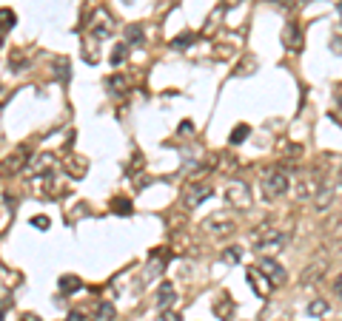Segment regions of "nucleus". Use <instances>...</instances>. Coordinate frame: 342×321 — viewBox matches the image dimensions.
<instances>
[{
    "label": "nucleus",
    "mask_w": 342,
    "mask_h": 321,
    "mask_svg": "<svg viewBox=\"0 0 342 321\" xmlns=\"http://www.w3.org/2000/svg\"><path fill=\"white\" fill-rule=\"evenodd\" d=\"M260 188H262V196L268 202L279 199V196H285V193L291 191V176H288V168L285 165H271V168H265L260 176Z\"/></svg>",
    "instance_id": "1"
},
{
    "label": "nucleus",
    "mask_w": 342,
    "mask_h": 321,
    "mask_svg": "<svg viewBox=\"0 0 342 321\" xmlns=\"http://www.w3.org/2000/svg\"><path fill=\"white\" fill-rule=\"evenodd\" d=\"M285 244H288V230H279V228H260L254 236V253L260 259L265 256L274 259V253H279Z\"/></svg>",
    "instance_id": "2"
},
{
    "label": "nucleus",
    "mask_w": 342,
    "mask_h": 321,
    "mask_svg": "<svg viewBox=\"0 0 342 321\" xmlns=\"http://www.w3.org/2000/svg\"><path fill=\"white\" fill-rule=\"evenodd\" d=\"M88 31H91V40H97V43L109 40V37L114 34V17H111V12H106V9H97L95 15H91Z\"/></svg>",
    "instance_id": "3"
},
{
    "label": "nucleus",
    "mask_w": 342,
    "mask_h": 321,
    "mask_svg": "<svg viewBox=\"0 0 342 321\" xmlns=\"http://www.w3.org/2000/svg\"><path fill=\"white\" fill-rule=\"evenodd\" d=\"M226 199L231 202L237 210H248V207H251V191H248L245 182H231V185L226 188Z\"/></svg>",
    "instance_id": "4"
},
{
    "label": "nucleus",
    "mask_w": 342,
    "mask_h": 321,
    "mask_svg": "<svg viewBox=\"0 0 342 321\" xmlns=\"http://www.w3.org/2000/svg\"><path fill=\"white\" fill-rule=\"evenodd\" d=\"M283 46L291 51V54H299V51H302L305 37H302V29H299L297 23H285V29H283Z\"/></svg>",
    "instance_id": "5"
},
{
    "label": "nucleus",
    "mask_w": 342,
    "mask_h": 321,
    "mask_svg": "<svg viewBox=\"0 0 342 321\" xmlns=\"http://www.w3.org/2000/svg\"><path fill=\"white\" fill-rule=\"evenodd\" d=\"M211 193H214V191H211L208 185H205V182H191V185L185 188V196H182V202H185L189 207H197L200 202L208 199Z\"/></svg>",
    "instance_id": "6"
},
{
    "label": "nucleus",
    "mask_w": 342,
    "mask_h": 321,
    "mask_svg": "<svg viewBox=\"0 0 342 321\" xmlns=\"http://www.w3.org/2000/svg\"><path fill=\"white\" fill-rule=\"evenodd\" d=\"M297 196H299V202H305V199H314V196H317V193H320V176H317V171H311L308 173V176H302L297 182Z\"/></svg>",
    "instance_id": "7"
},
{
    "label": "nucleus",
    "mask_w": 342,
    "mask_h": 321,
    "mask_svg": "<svg viewBox=\"0 0 342 321\" xmlns=\"http://www.w3.org/2000/svg\"><path fill=\"white\" fill-rule=\"evenodd\" d=\"M248 284L254 287V293L260 296V299H265V296L274 290V281H271V278L265 276L262 270H257V267H251V270H248Z\"/></svg>",
    "instance_id": "8"
},
{
    "label": "nucleus",
    "mask_w": 342,
    "mask_h": 321,
    "mask_svg": "<svg viewBox=\"0 0 342 321\" xmlns=\"http://www.w3.org/2000/svg\"><path fill=\"white\" fill-rule=\"evenodd\" d=\"M257 270H262L265 276L274 281V284H283L285 281V267L277 262V259H271V256H265V259H260V264H257Z\"/></svg>",
    "instance_id": "9"
},
{
    "label": "nucleus",
    "mask_w": 342,
    "mask_h": 321,
    "mask_svg": "<svg viewBox=\"0 0 342 321\" xmlns=\"http://www.w3.org/2000/svg\"><path fill=\"white\" fill-rule=\"evenodd\" d=\"M205 230L214 236V239H228V236H234V230H237V225H234L231 219H208L205 222Z\"/></svg>",
    "instance_id": "10"
},
{
    "label": "nucleus",
    "mask_w": 342,
    "mask_h": 321,
    "mask_svg": "<svg viewBox=\"0 0 342 321\" xmlns=\"http://www.w3.org/2000/svg\"><path fill=\"white\" fill-rule=\"evenodd\" d=\"M26 159H29V151H26V148H17L15 154H12L6 162H3V173H20L23 168L29 165Z\"/></svg>",
    "instance_id": "11"
},
{
    "label": "nucleus",
    "mask_w": 342,
    "mask_h": 321,
    "mask_svg": "<svg viewBox=\"0 0 342 321\" xmlns=\"http://www.w3.org/2000/svg\"><path fill=\"white\" fill-rule=\"evenodd\" d=\"M32 171H35V176H51V171H54V154H40V157L32 159Z\"/></svg>",
    "instance_id": "12"
},
{
    "label": "nucleus",
    "mask_w": 342,
    "mask_h": 321,
    "mask_svg": "<svg viewBox=\"0 0 342 321\" xmlns=\"http://www.w3.org/2000/svg\"><path fill=\"white\" fill-rule=\"evenodd\" d=\"M214 315H217L220 321H231L234 315V299L228 296V293H220L217 301H214Z\"/></svg>",
    "instance_id": "13"
},
{
    "label": "nucleus",
    "mask_w": 342,
    "mask_h": 321,
    "mask_svg": "<svg viewBox=\"0 0 342 321\" xmlns=\"http://www.w3.org/2000/svg\"><path fill=\"white\" fill-rule=\"evenodd\" d=\"M311 202H314V210H317V213H325L328 207L334 205V188H331V185H322L320 193H317Z\"/></svg>",
    "instance_id": "14"
},
{
    "label": "nucleus",
    "mask_w": 342,
    "mask_h": 321,
    "mask_svg": "<svg viewBox=\"0 0 342 321\" xmlns=\"http://www.w3.org/2000/svg\"><path fill=\"white\" fill-rule=\"evenodd\" d=\"M177 301V290H174V284L171 281H163L160 284V290H157V307L160 310H168V307Z\"/></svg>",
    "instance_id": "15"
},
{
    "label": "nucleus",
    "mask_w": 342,
    "mask_h": 321,
    "mask_svg": "<svg viewBox=\"0 0 342 321\" xmlns=\"http://www.w3.org/2000/svg\"><path fill=\"white\" fill-rule=\"evenodd\" d=\"M143 37H146L143 26H140V23H131V26H126L123 43H126V46H137V43H143Z\"/></svg>",
    "instance_id": "16"
},
{
    "label": "nucleus",
    "mask_w": 342,
    "mask_h": 321,
    "mask_svg": "<svg viewBox=\"0 0 342 321\" xmlns=\"http://www.w3.org/2000/svg\"><path fill=\"white\" fill-rule=\"evenodd\" d=\"M15 23H17V15L12 9H0V34L6 37V31L15 29Z\"/></svg>",
    "instance_id": "17"
},
{
    "label": "nucleus",
    "mask_w": 342,
    "mask_h": 321,
    "mask_svg": "<svg viewBox=\"0 0 342 321\" xmlns=\"http://www.w3.org/2000/svg\"><path fill=\"white\" fill-rule=\"evenodd\" d=\"M106 86H109V91L114 94V97H120V94H126L129 83H126V77H123V74H111V77L106 80Z\"/></svg>",
    "instance_id": "18"
},
{
    "label": "nucleus",
    "mask_w": 342,
    "mask_h": 321,
    "mask_svg": "<svg viewBox=\"0 0 342 321\" xmlns=\"http://www.w3.org/2000/svg\"><path fill=\"white\" fill-rule=\"evenodd\" d=\"M322 273H325V264H314V267H308L305 273H302V284H317V281H322Z\"/></svg>",
    "instance_id": "19"
},
{
    "label": "nucleus",
    "mask_w": 342,
    "mask_h": 321,
    "mask_svg": "<svg viewBox=\"0 0 342 321\" xmlns=\"http://www.w3.org/2000/svg\"><path fill=\"white\" fill-rule=\"evenodd\" d=\"M57 287H60V293H63V296H69V293H74V290H80V276H60Z\"/></svg>",
    "instance_id": "20"
},
{
    "label": "nucleus",
    "mask_w": 342,
    "mask_h": 321,
    "mask_svg": "<svg viewBox=\"0 0 342 321\" xmlns=\"http://www.w3.org/2000/svg\"><path fill=\"white\" fill-rule=\"evenodd\" d=\"M328 310H331V304H328L325 299H314V301H308V315H311V318H322Z\"/></svg>",
    "instance_id": "21"
},
{
    "label": "nucleus",
    "mask_w": 342,
    "mask_h": 321,
    "mask_svg": "<svg viewBox=\"0 0 342 321\" xmlns=\"http://www.w3.org/2000/svg\"><path fill=\"white\" fill-rule=\"evenodd\" d=\"M95 321H114V304L111 301H100L95 310Z\"/></svg>",
    "instance_id": "22"
},
{
    "label": "nucleus",
    "mask_w": 342,
    "mask_h": 321,
    "mask_svg": "<svg viewBox=\"0 0 342 321\" xmlns=\"http://www.w3.org/2000/svg\"><path fill=\"white\" fill-rule=\"evenodd\" d=\"M66 171L72 173V176H83V173L88 171V165H86V159H77V157H72L69 162H66Z\"/></svg>",
    "instance_id": "23"
},
{
    "label": "nucleus",
    "mask_w": 342,
    "mask_h": 321,
    "mask_svg": "<svg viewBox=\"0 0 342 321\" xmlns=\"http://www.w3.org/2000/svg\"><path fill=\"white\" fill-rule=\"evenodd\" d=\"M111 210H114L117 216H131V199L114 196V199H111Z\"/></svg>",
    "instance_id": "24"
},
{
    "label": "nucleus",
    "mask_w": 342,
    "mask_h": 321,
    "mask_svg": "<svg viewBox=\"0 0 342 321\" xmlns=\"http://www.w3.org/2000/svg\"><path fill=\"white\" fill-rule=\"evenodd\" d=\"M248 134H251V125H245V122H240L237 128L231 131V145H242L248 139Z\"/></svg>",
    "instance_id": "25"
},
{
    "label": "nucleus",
    "mask_w": 342,
    "mask_h": 321,
    "mask_svg": "<svg viewBox=\"0 0 342 321\" xmlns=\"http://www.w3.org/2000/svg\"><path fill=\"white\" fill-rule=\"evenodd\" d=\"M126 57H129V46H126V43H117L109 60H111V65H123V60H126Z\"/></svg>",
    "instance_id": "26"
},
{
    "label": "nucleus",
    "mask_w": 342,
    "mask_h": 321,
    "mask_svg": "<svg viewBox=\"0 0 342 321\" xmlns=\"http://www.w3.org/2000/svg\"><path fill=\"white\" fill-rule=\"evenodd\" d=\"M191 40H194V34H191V31H182L180 37H174V40H171V49L182 51L185 46H191Z\"/></svg>",
    "instance_id": "27"
},
{
    "label": "nucleus",
    "mask_w": 342,
    "mask_h": 321,
    "mask_svg": "<svg viewBox=\"0 0 342 321\" xmlns=\"http://www.w3.org/2000/svg\"><path fill=\"white\" fill-rule=\"evenodd\" d=\"M240 259H242V250H240V247H228V250H223V262L237 264Z\"/></svg>",
    "instance_id": "28"
},
{
    "label": "nucleus",
    "mask_w": 342,
    "mask_h": 321,
    "mask_svg": "<svg viewBox=\"0 0 342 321\" xmlns=\"http://www.w3.org/2000/svg\"><path fill=\"white\" fill-rule=\"evenodd\" d=\"M54 68H60V80H63V83H69V77H72V72H69V60L57 57V60H54Z\"/></svg>",
    "instance_id": "29"
},
{
    "label": "nucleus",
    "mask_w": 342,
    "mask_h": 321,
    "mask_svg": "<svg viewBox=\"0 0 342 321\" xmlns=\"http://www.w3.org/2000/svg\"><path fill=\"white\" fill-rule=\"evenodd\" d=\"M49 216H32V228H37V230H49Z\"/></svg>",
    "instance_id": "30"
},
{
    "label": "nucleus",
    "mask_w": 342,
    "mask_h": 321,
    "mask_svg": "<svg viewBox=\"0 0 342 321\" xmlns=\"http://www.w3.org/2000/svg\"><path fill=\"white\" fill-rule=\"evenodd\" d=\"M331 290H334V296H336V299L342 301V273H339V276L334 278V281H331Z\"/></svg>",
    "instance_id": "31"
},
{
    "label": "nucleus",
    "mask_w": 342,
    "mask_h": 321,
    "mask_svg": "<svg viewBox=\"0 0 342 321\" xmlns=\"http://www.w3.org/2000/svg\"><path fill=\"white\" fill-rule=\"evenodd\" d=\"M66 321H86V315L80 313V310H72V313H69V318Z\"/></svg>",
    "instance_id": "32"
},
{
    "label": "nucleus",
    "mask_w": 342,
    "mask_h": 321,
    "mask_svg": "<svg viewBox=\"0 0 342 321\" xmlns=\"http://www.w3.org/2000/svg\"><path fill=\"white\" fill-rule=\"evenodd\" d=\"M163 321H182L177 313H168V310H163Z\"/></svg>",
    "instance_id": "33"
},
{
    "label": "nucleus",
    "mask_w": 342,
    "mask_h": 321,
    "mask_svg": "<svg viewBox=\"0 0 342 321\" xmlns=\"http://www.w3.org/2000/svg\"><path fill=\"white\" fill-rule=\"evenodd\" d=\"M20 321H43V318H40L37 313H23V315H20Z\"/></svg>",
    "instance_id": "34"
},
{
    "label": "nucleus",
    "mask_w": 342,
    "mask_h": 321,
    "mask_svg": "<svg viewBox=\"0 0 342 321\" xmlns=\"http://www.w3.org/2000/svg\"><path fill=\"white\" fill-rule=\"evenodd\" d=\"M6 100H9V94H6V88L0 86V105H3V102H6Z\"/></svg>",
    "instance_id": "35"
},
{
    "label": "nucleus",
    "mask_w": 342,
    "mask_h": 321,
    "mask_svg": "<svg viewBox=\"0 0 342 321\" xmlns=\"http://www.w3.org/2000/svg\"><path fill=\"white\" fill-rule=\"evenodd\" d=\"M6 307H9V301H0V321H3V313H6Z\"/></svg>",
    "instance_id": "36"
},
{
    "label": "nucleus",
    "mask_w": 342,
    "mask_h": 321,
    "mask_svg": "<svg viewBox=\"0 0 342 321\" xmlns=\"http://www.w3.org/2000/svg\"><path fill=\"white\" fill-rule=\"evenodd\" d=\"M336 9H339V12H342V0H339V3H336Z\"/></svg>",
    "instance_id": "37"
},
{
    "label": "nucleus",
    "mask_w": 342,
    "mask_h": 321,
    "mask_svg": "<svg viewBox=\"0 0 342 321\" xmlns=\"http://www.w3.org/2000/svg\"><path fill=\"white\" fill-rule=\"evenodd\" d=\"M339 185H342V168H339Z\"/></svg>",
    "instance_id": "38"
}]
</instances>
